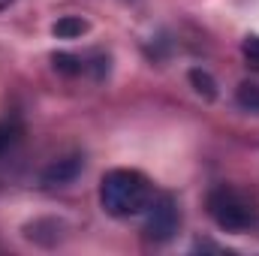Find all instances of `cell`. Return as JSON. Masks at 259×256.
I'll return each mask as SVG.
<instances>
[{"label": "cell", "instance_id": "1", "mask_svg": "<svg viewBox=\"0 0 259 256\" xmlns=\"http://www.w3.org/2000/svg\"><path fill=\"white\" fill-rule=\"evenodd\" d=\"M154 199V184L139 169H112L100 181V205L109 217L127 220L145 214Z\"/></svg>", "mask_w": 259, "mask_h": 256}, {"label": "cell", "instance_id": "10", "mask_svg": "<svg viewBox=\"0 0 259 256\" xmlns=\"http://www.w3.org/2000/svg\"><path fill=\"white\" fill-rule=\"evenodd\" d=\"M241 55H244L247 66L259 72V36H256V33H250V36L241 42Z\"/></svg>", "mask_w": 259, "mask_h": 256}, {"label": "cell", "instance_id": "11", "mask_svg": "<svg viewBox=\"0 0 259 256\" xmlns=\"http://www.w3.org/2000/svg\"><path fill=\"white\" fill-rule=\"evenodd\" d=\"M9 3H15V0H0V12H3V9H6Z\"/></svg>", "mask_w": 259, "mask_h": 256}, {"label": "cell", "instance_id": "4", "mask_svg": "<svg viewBox=\"0 0 259 256\" xmlns=\"http://www.w3.org/2000/svg\"><path fill=\"white\" fill-rule=\"evenodd\" d=\"M81 166H84V160H81L78 154L61 157V160H55V163L42 172V184H46V187H66V184H72V181L81 175Z\"/></svg>", "mask_w": 259, "mask_h": 256}, {"label": "cell", "instance_id": "7", "mask_svg": "<svg viewBox=\"0 0 259 256\" xmlns=\"http://www.w3.org/2000/svg\"><path fill=\"white\" fill-rule=\"evenodd\" d=\"M190 84L196 88V94L205 97V100H214V97H217V81H214L211 72H205V69H190Z\"/></svg>", "mask_w": 259, "mask_h": 256}, {"label": "cell", "instance_id": "3", "mask_svg": "<svg viewBox=\"0 0 259 256\" xmlns=\"http://www.w3.org/2000/svg\"><path fill=\"white\" fill-rule=\"evenodd\" d=\"M181 226V211H178V199L172 193H154L151 205L145 208V223H142V232L148 241L154 244H163L169 241Z\"/></svg>", "mask_w": 259, "mask_h": 256}, {"label": "cell", "instance_id": "9", "mask_svg": "<svg viewBox=\"0 0 259 256\" xmlns=\"http://www.w3.org/2000/svg\"><path fill=\"white\" fill-rule=\"evenodd\" d=\"M235 100H238V106H241V109L256 112V115H259V84H256V81H244V84L238 88Z\"/></svg>", "mask_w": 259, "mask_h": 256}, {"label": "cell", "instance_id": "8", "mask_svg": "<svg viewBox=\"0 0 259 256\" xmlns=\"http://www.w3.org/2000/svg\"><path fill=\"white\" fill-rule=\"evenodd\" d=\"M21 142V127L15 121H0V160Z\"/></svg>", "mask_w": 259, "mask_h": 256}, {"label": "cell", "instance_id": "5", "mask_svg": "<svg viewBox=\"0 0 259 256\" xmlns=\"http://www.w3.org/2000/svg\"><path fill=\"white\" fill-rule=\"evenodd\" d=\"M52 33H55L58 39H78L81 33H88V21L78 18V15H64V18L55 21Z\"/></svg>", "mask_w": 259, "mask_h": 256}, {"label": "cell", "instance_id": "6", "mask_svg": "<svg viewBox=\"0 0 259 256\" xmlns=\"http://www.w3.org/2000/svg\"><path fill=\"white\" fill-rule=\"evenodd\" d=\"M52 64H55V69H58L61 75H81V72L88 69L84 58L69 55V52H58V55H52Z\"/></svg>", "mask_w": 259, "mask_h": 256}, {"label": "cell", "instance_id": "2", "mask_svg": "<svg viewBox=\"0 0 259 256\" xmlns=\"http://www.w3.org/2000/svg\"><path fill=\"white\" fill-rule=\"evenodd\" d=\"M205 205H208L211 220L223 232L241 235V232H253L259 226V208L241 190H235V187H226V184L214 187V190L208 193Z\"/></svg>", "mask_w": 259, "mask_h": 256}]
</instances>
